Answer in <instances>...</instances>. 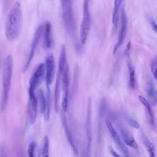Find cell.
Returning <instances> with one entry per match:
<instances>
[{
    "label": "cell",
    "instance_id": "5b68a950",
    "mask_svg": "<svg viewBox=\"0 0 157 157\" xmlns=\"http://www.w3.org/2000/svg\"><path fill=\"white\" fill-rule=\"evenodd\" d=\"M61 88L63 91V98L61 102L62 111L66 112L68 107L69 93V70L68 64L61 74Z\"/></svg>",
    "mask_w": 157,
    "mask_h": 157
},
{
    "label": "cell",
    "instance_id": "9c48e42d",
    "mask_svg": "<svg viewBox=\"0 0 157 157\" xmlns=\"http://www.w3.org/2000/svg\"><path fill=\"white\" fill-rule=\"evenodd\" d=\"M44 64L45 70V80L46 88H50V85L53 81L55 74V63L53 54H50L47 56Z\"/></svg>",
    "mask_w": 157,
    "mask_h": 157
},
{
    "label": "cell",
    "instance_id": "5bb4252c",
    "mask_svg": "<svg viewBox=\"0 0 157 157\" xmlns=\"http://www.w3.org/2000/svg\"><path fill=\"white\" fill-rule=\"evenodd\" d=\"M44 45L46 49H50L53 46L52 26L50 21H46L44 26Z\"/></svg>",
    "mask_w": 157,
    "mask_h": 157
},
{
    "label": "cell",
    "instance_id": "cb8c5ba5",
    "mask_svg": "<svg viewBox=\"0 0 157 157\" xmlns=\"http://www.w3.org/2000/svg\"><path fill=\"white\" fill-rule=\"evenodd\" d=\"M46 108L44 115V118L46 121H48L50 118V110H51V93L50 88H47V92H46Z\"/></svg>",
    "mask_w": 157,
    "mask_h": 157
},
{
    "label": "cell",
    "instance_id": "484cf974",
    "mask_svg": "<svg viewBox=\"0 0 157 157\" xmlns=\"http://www.w3.org/2000/svg\"><path fill=\"white\" fill-rule=\"evenodd\" d=\"M150 69L154 77L157 79V56H155L151 59L150 63Z\"/></svg>",
    "mask_w": 157,
    "mask_h": 157
},
{
    "label": "cell",
    "instance_id": "7402d4cb",
    "mask_svg": "<svg viewBox=\"0 0 157 157\" xmlns=\"http://www.w3.org/2000/svg\"><path fill=\"white\" fill-rule=\"evenodd\" d=\"M139 101L141 102V104L145 107L147 112H148V117H149V120H150V122L152 125H155V116H154V113L151 107V104L149 103V102L142 96L139 95Z\"/></svg>",
    "mask_w": 157,
    "mask_h": 157
},
{
    "label": "cell",
    "instance_id": "2e32d148",
    "mask_svg": "<svg viewBox=\"0 0 157 157\" xmlns=\"http://www.w3.org/2000/svg\"><path fill=\"white\" fill-rule=\"evenodd\" d=\"M91 101L89 100L88 105V110L86 118V139H87V153L89 156L90 147H91Z\"/></svg>",
    "mask_w": 157,
    "mask_h": 157
},
{
    "label": "cell",
    "instance_id": "83f0119b",
    "mask_svg": "<svg viewBox=\"0 0 157 157\" xmlns=\"http://www.w3.org/2000/svg\"><path fill=\"white\" fill-rule=\"evenodd\" d=\"M128 123L131 127H132L135 129L140 128V124H139V123L136 120H135L134 119H133L132 118H128Z\"/></svg>",
    "mask_w": 157,
    "mask_h": 157
},
{
    "label": "cell",
    "instance_id": "6da1fadb",
    "mask_svg": "<svg viewBox=\"0 0 157 157\" xmlns=\"http://www.w3.org/2000/svg\"><path fill=\"white\" fill-rule=\"evenodd\" d=\"M23 10L19 2H16L10 9L4 25V34L7 40L15 41L20 36L23 25Z\"/></svg>",
    "mask_w": 157,
    "mask_h": 157
},
{
    "label": "cell",
    "instance_id": "4fadbf2b",
    "mask_svg": "<svg viewBox=\"0 0 157 157\" xmlns=\"http://www.w3.org/2000/svg\"><path fill=\"white\" fill-rule=\"evenodd\" d=\"M118 127L119 131L121 134V136L123 139L124 144L131 148L135 149L137 148L138 144L136 142L134 138L133 137V136L128 131V130L122 124H118Z\"/></svg>",
    "mask_w": 157,
    "mask_h": 157
},
{
    "label": "cell",
    "instance_id": "52a82bcc",
    "mask_svg": "<svg viewBox=\"0 0 157 157\" xmlns=\"http://www.w3.org/2000/svg\"><path fill=\"white\" fill-rule=\"evenodd\" d=\"M105 124H106V126H107V129H108V130H109V131L110 134V136H111L112 138L113 139L115 145L123 152L124 156L125 157H131V156L129 153V150H128V149L126 147V145L124 144V142H123L122 141L121 137H120V136L117 133V131L115 130V129L113 126L111 122L109 120H105Z\"/></svg>",
    "mask_w": 157,
    "mask_h": 157
},
{
    "label": "cell",
    "instance_id": "f546056e",
    "mask_svg": "<svg viewBox=\"0 0 157 157\" xmlns=\"http://www.w3.org/2000/svg\"><path fill=\"white\" fill-rule=\"evenodd\" d=\"M151 26H152V28L153 29V30L157 33V23H156V22L154 20H151Z\"/></svg>",
    "mask_w": 157,
    "mask_h": 157
},
{
    "label": "cell",
    "instance_id": "8992f818",
    "mask_svg": "<svg viewBox=\"0 0 157 157\" xmlns=\"http://www.w3.org/2000/svg\"><path fill=\"white\" fill-rule=\"evenodd\" d=\"M43 32H44V25H40L37 27V28L36 29V30L34 33V34L33 36V38L32 42H31L28 58L25 62V66L23 67L24 72L26 71L28 69V67L34 58L36 48L38 46V44L41 39V37L43 34Z\"/></svg>",
    "mask_w": 157,
    "mask_h": 157
},
{
    "label": "cell",
    "instance_id": "ac0fdd59",
    "mask_svg": "<svg viewBox=\"0 0 157 157\" xmlns=\"http://www.w3.org/2000/svg\"><path fill=\"white\" fill-rule=\"evenodd\" d=\"M141 139L148 153L149 157H156V150L155 145L144 132H141Z\"/></svg>",
    "mask_w": 157,
    "mask_h": 157
},
{
    "label": "cell",
    "instance_id": "4dcf8cb0",
    "mask_svg": "<svg viewBox=\"0 0 157 157\" xmlns=\"http://www.w3.org/2000/svg\"><path fill=\"white\" fill-rule=\"evenodd\" d=\"M61 1V7L64 6V5H66L70 0H60Z\"/></svg>",
    "mask_w": 157,
    "mask_h": 157
},
{
    "label": "cell",
    "instance_id": "44dd1931",
    "mask_svg": "<svg viewBox=\"0 0 157 157\" xmlns=\"http://www.w3.org/2000/svg\"><path fill=\"white\" fill-rule=\"evenodd\" d=\"M147 97L148 101L152 106H155L157 104V97L156 90H155L153 84L151 82H148L147 84Z\"/></svg>",
    "mask_w": 157,
    "mask_h": 157
},
{
    "label": "cell",
    "instance_id": "3957f363",
    "mask_svg": "<svg viewBox=\"0 0 157 157\" xmlns=\"http://www.w3.org/2000/svg\"><path fill=\"white\" fill-rule=\"evenodd\" d=\"M91 18L90 11V0H83V18L80 27V39L82 45H84L88 37L91 29Z\"/></svg>",
    "mask_w": 157,
    "mask_h": 157
},
{
    "label": "cell",
    "instance_id": "30bf717a",
    "mask_svg": "<svg viewBox=\"0 0 157 157\" xmlns=\"http://www.w3.org/2000/svg\"><path fill=\"white\" fill-rule=\"evenodd\" d=\"M127 28H128V21H127L126 15L124 9H122L121 12L120 29L119 31V35H118V39L117 42L115 44L113 48V55L115 54V53L118 51L119 48L124 43V41L126 38V33H127Z\"/></svg>",
    "mask_w": 157,
    "mask_h": 157
},
{
    "label": "cell",
    "instance_id": "d4e9b609",
    "mask_svg": "<svg viewBox=\"0 0 157 157\" xmlns=\"http://www.w3.org/2000/svg\"><path fill=\"white\" fill-rule=\"evenodd\" d=\"M122 0H115L114 8L112 13V23L115 27L117 26L118 21V12L121 4Z\"/></svg>",
    "mask_w": 157,
    "mask_h": 157
},
{
    "label": "cell",
    "instance_id": "7a4b0ae2",
    "mask_svg": "<svg viewBox=\"0 0 157 157\" xmlns=\"http://www.w3.org/2000/svg\"><path fill=\"white\" fill-rule=\"evenodd\" d=\"M13 58L10 55L6 56L2 69V91L1 105L2 109H4L7 104L10 90L11 88V80L13 73Z\"/></svg>",
    "mask_w": 157,
    "mask_h": 157
},
{
    "label": "cell",
    "instance_id": "e0dca14e",
    "mask_svg": "<svg viewBox=\"0 0 157 157\" xmlns=\"http://www.w3.org/2000/svg\"><path fill=\"white\" fill-rule=\"evenodd\" d=\"M61 90V74L58 72L56 78V82H55V90H54V107L56 112H58V110H59Z\"/></svg>",
    "mask_w": 157,
    "mask_h": 157
},
{
    "label": "cell",
    "instance_id": "ba28073f",
    "mask_svg": "<svg viewBox=\"0 0 157 157\" xmlns=\"http://www.w3.org/2000/svg\"><path fill=\"white\" fill-rule=\"evenodd\" d=\"M29 101L28 104V114L30 124L34 123L37 115L38 101L35 91L28 90Z\"/></svg>",
    "mask_w": 157,
    "mask_h": 157
},
{
    "label": "cell",
    "instance_id": "1f68e13d",
    "mask_svg": "<svg viewBox=\"0 0 157 157\" xmlns=\"http://www.w3.org/2000/svg\"><path fill=\"white\" fill-rule=\"evenodd\" d=\"M156 97H157V91H156Z\"/></svg>",
    "mask_w": 157,
    "mask_h": 157
},
{
    "label": "cell",
    "instance_id": "d6986e66",
    "mask_svg": "<svg viewBox=\"0 0 157 157\" xmlns=\"http://www.w3.org/2000/svg\"><path fill=\"white\" fill-rule=\"evenodd\" d=\"M67 65V58H66V47H65V45H63L61 47V50H60V53L59 56L58 72L61 74Z\"/></svg>",
    "mask_w": 157,
    "mask_h": 157
},
{
    "label": "cell",
    "instance_id": "603a6c76",
    "mask_svg": "<svg viewBox=\"0 0 157 157\" xmlns=\"http://www.w3.org/2000/svg\"><path fill=\"white\" fill-rule=\"evenodd\" d=\"M37 98L41 113H44L46 108V96L42 90L39 89L37 92Z\"/></svg>",
    "mask_w": 157,
    "mask_h": 157
},
{
    "label": "cell",
    "instance_id": "4316f807",
    "mask_svg": "<svg viewBox=\"0 0 157 157\" xmlns=\"http://www.w3.org/2000/svg\"><path fill=\"white\" fill-rule=\"evenodd\" d=\"M36 143L34 141L31 142L28 148V157H36Z\"/></svg>",
    "mask_w": 157,
    "mask_h": 157
},
{
    "label": "cell",
    "instance_id": "8fae6325",
    "mask_svg": "<svg viewBox=\"0 0 157 157\" xmlns=\"http://www.w3.org/2000/svg\"><path fill=\"white\" fill-rule=\"evenodd\" d=\"M45 64L41 63L37 67L30 78L29 90L36 91V88L42 82L44 78H45Z\"/></svg>",
    "mask_w": 157,
    "mask_h": 157
},
{
    "label": "cell",
    "instance_id": "277c9868",
    "mask_svg": "<svg viewBox=\"0 0 157 157\" xmlns=\"http://www.w3.org/2000/svg\"><path fill=\"white\" fill-rule=\"evenodd\" d=\"M61 9L64 27L69 35L72 36L75 32V22L72 1L70 0L66 5L62 6Z\"/></svg>",
    "mask_w": 157,
    "mask_h": 157
},
{
    "label": "cell",
    "instance_id": "f1b7e54d",
    "mask_svg": "<svg viewBox=\"0 0 157 157\" xmlns=\"http://www.w3.org/2000/svg\"><path fill=\"white\" fill-rule=\"evenodd\" d=\"M109 151L110 153V154L112 155V156L113 157H121L119 154H118L113 148H112L111 147H109Z\"/></svg>",
    "mask_w": 157,
    "mask_h": 157
},
{
    "label": "cell",
    "instance_id": "ffe728a7",
    "mask_svg": "<svg viewBox=\"0 0 157 157\" xmlns=\"http://www.w3.org/2000/svg\"><path fill=\"white\" fill-rule=\"evenodd\" d=\"M50 145H49V139L48 137L45 136L40 146L39 150L38 157H50Z\"/></svg>",
    "mask_w": 157,
    "mask_h": 157
},
{
    "label": "cell",
    "instance_id": "9a60e30c",
    "mask_svg": "<svg viewBox=\"0 0 157 157\" xmlns=\"http://www.w3.org/2000/svg\"><path fill=\"white\" fill-rule=\"evenodd\" d=\"M61 120H62V123H63L64 129V131H65V133H66V136H67V140H68L70 145L71 146L74 152L76 155H77L78 154V150H77V147L75 145V143L74 142V137H73L72 132L70 130V128H69L67 121V118H66V117L65 115V112H64L63 111H62V114H61Z\"/></svg>",
    "mask_w": 157,
    "mask_h": 157
},
{
    "label": "cell",
    "instance_id": "7c38bea8",
    "mask_svg": "<svg viewBox=\"0 0 157 157\" xmlns=\"http://www.w3.org/2000/svg\"><path fill=\"white\" fill-rule=\"evenodd\" d=\"M130 48H131V43L129 42L126 46L125 50V55L127 58V65L129 70V88L132 90H134L136 87V77H135V69L130 57Z\"/></svg>",
    "mask_w": 157,
    "mask_h": 157
}]
</instances>
